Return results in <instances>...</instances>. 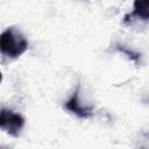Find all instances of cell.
<instances>
[{
	"mask_svg": "<svg viewBox=\"0 0 149 149\" xmlns=\"http://www.w3.org/2000/svg\"><path fill=\"white\" fill-rule=\"evenodd\" d=\"M28 49V41L15 27H8L0 34V54L9 59H16Z\"/></svg>",
	"mask_w": 149,
	"mask_h": 149,
	"instance_id": "6da1fadb",
	"label": "cell"
},
{
	"mask_svg": "<svg viewBox=\"0 0 149 149\" xmlns=\"http://www.w3.org/2000/svg\"><path fill=\"white\" fill-rule=\"evenodd\" d=\"M24 127V118L9 108H0V129L6 134L19 137Z\"/></svg>",
	"mask_w": 149,
	"mask_h": 149,
	"instance_id": "7a4b0ae2",
	"label": "cell"
},
{
	"mask_svg": "<svg viewBox=\"0 0 149 149\" xmlns=\"http://www.w3.org/2000/svg\"><path fill=\"white\" fill-rule=\"evenodd\" d=\"M79 88H80V85H77V88L73 92V94L64 104V108L66 111L76 114L80 119H87L93 114V107L92 106H85L80 102V100H79Z\"/></svg>",
	"mask_w": 149,
	"mask_h": 149,
	"instance_id": "3957f363",
	"label": "cell"
},
{
	"mask_svg": "<svg viewBox=\"0 0 149 149\" xmlns=\"http://www.w3.org/2000/svg\"><path fill=\"white\" fill-rule=\"evenodd\" d=\"M134 17L143 21H148L149 12H148V0H135L133 6V12L125 16V22L133 20Z\"/></svg>",
	"mask_w": 149,
	"mask_h": 149,
	"instance_id": "277c9868",
	"label": "cell"
},
{
	"mask_svg": "<svg viewBox=\"0 0 149 149\" xmlns=\"http://www.w3.org/2000/svg\"><path fill=\"white\" fill-rule=\"evenodd\" d=\"M118 49H119L120 51H122V52L129 55V58H132V59H137V58H139V55L135 54V52H133V51H129V50H127V49H125V48H118Z\"/></svg>",
	"mask_w": 149,
	"mask_h": 149,
	"instance_id": "5b68a950",
	"label": "cell"
},
{
	"mask_svg": "<svg viewBox=\"0 0 149 149\" xmlns=\"http://www.w3.org/2000/svg\"><path fill=\"white\" fill-rule=\"evenodd\" d=\"M2 81V73H1V71H0V83Z\"/></svg>",
	"mask_w": 149,
	"mask_h": 149,
	"instance_id": "8992f818",
	"label": "cell"
}]
</instances>
